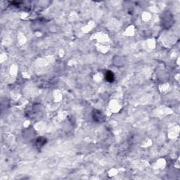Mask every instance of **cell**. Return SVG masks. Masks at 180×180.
I'll return each instance as SVG.
<instances>
[{
	"mask_svg": "<svg viewBox=\"0 0 180 180\" xmlns=\"http://www.w3.org/2000/svg\"><path fill=\"white\" fill-rule=\"evenodd\" d=\"M42 113V108L39 105H37V104H34L32 107L29 108L28 113H26L28 114V116L31 117V118H34L37 116H39V114Z\"/></svg>",
	"mask_w": 180,
	"mask_h": 180,
	"instance_id": "1",
	"label": "cell"
},
{
	"mask_svg": "<svg viewBox=\"0 0 180 180\" xmlns=\"http://www.w3.org/2000/svg\"><path fill=\"white\" fill-rule=\"evenodd\" d=\"M163 19V25L166 28H170L172 25V16L171 15L170 13H165L164 14L163 17H162Z\"/></svg>",
	"mask_w": 180,
	"mask_h": 180,
	"instance_id": "2",
	"label": "cell"
},
{
	"mask_svg": "<svg viewBox=\"0 0 180 180\" xmlns=\"http://www.w3.org/2000/svg\"><path fill=\"white\" fill-rule=\"evenodd\" d=\"M92 117L94 121L97 122V123H101V122H103L105 120V117H104V115L102 113V112L97 110L93 112Z\"/></svg>",
	"mask_w": 180,
	"mask_h": 180,
	"instance_id": "3",
	"label": "cell"
},
{
	"mask_svg": "<svg viewBox=\"0 0 180 180\" xmlns=\"http://www.w3.org/2000/svg\"><path fill=\"white\" fill-rule=\"evenodd\" d=\"M46 140L44 137H39L36 140V146L37 148H41L46 144Z\"/></svg>",
	"mask_w": 180,
	"mask_h": 180,
	"instance_id": "4",
	"label": "cell"
},
{
	"mask_svg": "<svg viewBox=\"0 0 180 180\" xmlns=\"http://www.w3.org/2000/svg\"><path fill=\"white\" fill-rule=\"evenodd\" d=\"M114 75H113V73L111 72V71H108L106 74V80L108 82H110V83H112V82L114 81Z\"/></svg>",
	"mask_w": 180,
	"mask_h": 180,
	"instance_id": "5",
	"label": "cell"
}]
</instances>
